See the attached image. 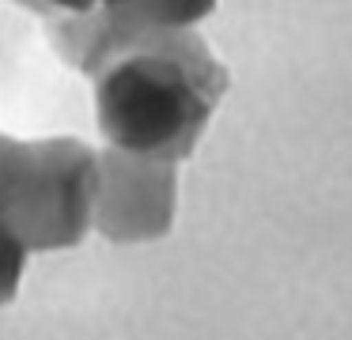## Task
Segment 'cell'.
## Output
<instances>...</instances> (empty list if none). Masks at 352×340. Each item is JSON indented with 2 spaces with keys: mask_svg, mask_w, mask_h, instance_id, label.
Listing matches in <instances>:
<instances>
[{
  "mask_svg": "<svg viewBox=\"0 0 352 340\" xmlns=\"http://www.w3.org/2000/svg\"><path fill=\"white\" fill-rule=\"evenodd\" d=\"M91 83L95 121L110 148L182 163L228 91V72L186 27L118 42Z\"/></svg>",
  "mask_w": 352,
  "mask_h": 340,
  "instance_id": "obj_1",
  "label": "cell"
},
{
  "mask_svg": "<svg viewBox=\"0 0 352 340\" xmlns=\"http://www.w3.org/2000/svg\"><path fill=\"white\" fill-rule=\"evenodd\" d=\"M99 151L76 136L19 140L0 133V219L27 253L69 249L91 231Z\"/></svg>",
  "mask_w": 352,
  "mask_h": 340,
  "instance_id": "obj_2",
  "label": "cell"
},
{
  "mask_svg": "<svg viewBox=\"0 0 352 340\" xmlns=\"http://www.w3.org/2000/svg\"><path fill=\"white\" fill-rule=\"evenodd\" d=\"M178 163L133 151H99V201L91 227L110 242H152L175 223Z\"/></svg>",
  "mask_w": 352,
  "mask_h": 340,
  "instance_id": "obj_3",
  "label": "cell"
},
{
  "mask_svg": "<svg viewBox=\"0 0 352 340\" xmlns=\"http://www.w3.org/2000/svg\"><path fill=\"white\" fill-rule=\"evenodd\" d=\"M23 8L46 15V19H61V15H84L95 12V0H19Z\"/></svg>",
  "mask_w": 352,
  "mask_h": 340,
  "instance_id": "obj_4",
  "label": "cell"
},
{
  "mask_svg": "<svg viewBox=\"0 0 352 340\" xmlns=\"http://www.w3.org/2000/svg\"><path fill=\"white\" fill-rule=\"evenodd\" d=\"M125 4H133V0H95V8H102V12H118Z\"/></svg>",
  "mask_w": 352,
  "mask_h": 340,
  "instance_id": "obj_5",
  "label": "cell"
}]
</instances>
